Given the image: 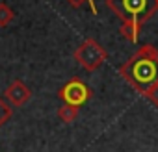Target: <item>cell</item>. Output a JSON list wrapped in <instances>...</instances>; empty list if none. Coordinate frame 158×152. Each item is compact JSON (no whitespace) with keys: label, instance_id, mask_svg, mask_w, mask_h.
I'll return each mask as SVG.
<instances>
[{"label":"cell","instance_id":"1","mask_svg":"<svg viewBox=\"0 0 158 152\" xmlns=\"http://www.w3.org/2000/svg\"><path fill=\"white\" fill-rule=\"evenodd\" d=\"M119 74L139 95H145L158 82V48L151 43L139 46L119 67Z\"/></svg>","mask_w":158,"mask_h":152},{"label":"cell","instance_id":"2","mask_svg":"<svg viewBox=\"0 0 158 152\" xmlns=\"http://www.w3.org/2000/svg\"><path fill=\"white\" fill-rule=\"evenodd\" d=\"M106 6L123 21L119 32L132 43L138 41L141 26L158 11L156 0H106Z\"/></svg>","mask_w":158,"mask_h":152},{"label":"cell","instance_id":"3","mask_svg":"<svg viewBox=\"0 0 158 152\" xmlns=\"http://www.w3.org/2000/svg\"><path fill=\"white\" fill-rule=\"evenodd\" d=\"M73 56H74L76 63L80 67H84V70H88V72L99 70V67L108 59V52L93 37H86L80 45H78V48L74 50Z\"/></svg>","mask_w":158,"mask_h":152},{"label":"cell","instance_id":"4","mask_svg":"<svg viewBox=\"0 0 158 152\" xmlns=\"http://www.w3.org/2000/svg\"><path fill=\"white\" fill-rule=\"evenodd\" d=\"M58 97H60V100H63V104L80 108L93 97V91L84 80H80L78 76H73L71 80H67L58 89Z\"/></svg>","mask_w":158,"mask_h":152},{"label":"cell","instance_id":"5","mask_svg":"<svg viewBox=\"0 0 158 152\" xmlns=\"http://www.w3.org/2000/svg\"><path fill=\"white\" fill-rule=\"evenodd\" d=\"M32 98V89L23 82V80H13L8 87H6V91H4V100L8 102V104H11L13 108H21V106H24L28 100Z\"/></svg>","mask_w":158,"mask_h":152},{"label":"cell","instance_id":"6","mask_svg":"<svg viewBox=\"0 0 158 152\" xmlns=\"http://www.w3.org/2000/svg\"><path fill=\"white\" fill-rule=\"evenodd\" d=\"M78 113H80V108H76V106H69V104H61L60 110H58V115L63 122H74L78 119Z\"/></svg>","mask_w":158,"mask_h":152},{"label":"cell","instance_id":"7","mask_svg":"<svg viewBox=\"0 0 158 152\" xmlns=\"http://www.w3.org/2000/svg\"><path fill=\"white\" fill-rule=\"evenodd\" d=\"M13 19H15V11L6 2H0V28L8 26Z\"/></svg>","mask_w":158,"mask_h":152},{"label":"cell","instance_id":"8","mask_svg":"<svg viewBox=\"0 0 158 152\" xmlns=\"http://www.w3.org/2000/svg\"><path fill=\"white\" fill-rule=\"evenodd\" d=\"M11 115H13V110H11V106L0 97V126H2L4 122H8L10 119H11Z\"/></svg>","mask_w":158,"mask_h":152},{"label":"cell","instance_id":"9","mask_svg":"<svg viewBox=\"0 0 158 152\" xmlns=\"http://www.w3.org/2000/svg\"><path fill=\"white\" fill-rule=\"evenodd\" d=\"M143 97H147V98H149L156 108H158V82H156V84H152V86L149 87V91H147Z\"/></svg>","mask_w":158,"mask_h":152},{"label":"cell","instance_id":"10","mask_svg":"<svg viewBox=\"0 0 158 152\" xmlns=\"http://www.w3.org/2000/svg\"><path fill=\"white\" fill-rule=\"evenodd\" d=\"M65 2H69V6H73V8H82L84 4L89 2V0H65Z\"/></svg>","mask_w":158,"mask_h":152},{"label":"cell","instance_id":"11","mask_svg":"<svg viewBox=\"0 0 158 152\" xmlns=\"http://www.w3.org/2000/svg\"><path fill=\"white\" fill-rule=\"evenodd\" d=\"M88 6H89V10H91V13H93V15H97V13H99V11H97V6H95V0H89Z\"/></svg>","mask_w":158,"mask_h":152},{"label":"cell","instance_id":"12","mask_svg":"<svg viewBox=\"0 0 158 152\" xmlns=\"http://www.w3.org/2000/svg\"><path fill=\"white\" fill-rule=\"evenodd\" d=\"M156 10H158V0H156Z\"/></svg>","mask_w":158,"mask_h":152}]
</instances>
